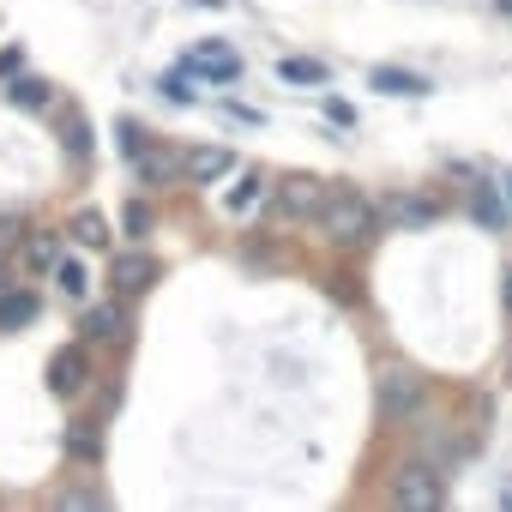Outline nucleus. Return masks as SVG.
<instances>
[{
	"mask_svg": "<svg viewBox=\"0 0 512 512\" xmlns=\"http://www.w3.org/2000/svg\"><path fill=\"white\" fill-rule=\"evenodd\" d=\"M320 229H326V241L332 247H344V253H356V247H374L380 241V205L368 199V193H356V187H344V181H326V199H320Z\"/></svg>",
	"mask_w": 512,
	"mask_h": 512,
	"instance_id": "f257e3e1",
	"label": "nucleus"
},
{
	"mask_svg": "<svg viewBox=\"0 0 512 512\" xmlns=\"http://www.w3.org/2000/svg\"><path fill=\"white\" fill-rule=\"evenodd\" d=\"M386 500L404 506V512H440V506H446V476H440V464L404 458V464L392 470V482H386Z\"/></svg>",
	"mask_w": 512,
	"mask_h": 512,
	"instance_id": "f03ea898",
	"label": "nucleus"
},
{
	"mask_svg": "<svg viewBox=\"0 0 512 512\" xmlns=\"http://www.w3.org/2000/svg\"><path fill=\"white\" fill-rule=\"evenodd\" d=\"M422 404H428V380H422L416 368H404V362H386V368L374 374V410H380L386 422H410Z\"/></svg>",
	"mask_w": 512,
	"mask_h": 512,
	"instance_id": "7ed1b4c3",
	"label": "nucleus"
},
{
	"mask_svg": "<svg viewBox=\"0 0 512 512\" xmlns=\"http://www.w3.org/2000/svg\"><path fill=\"white\" fill-rule=\"evenodd\" d=\"M163 278V266L151 260V253L145 247H127V253H115V260H109V290L121 296V302H133V296H145L151 284Z\"/></svg>",
	"mask_w": 512,
	"mask_h": 512,
	"instance_id": "20e7f679",
	"label": "nucleus"
},
{
	"mask_svg": "<svg viewBox=\"0 0 512 512\" xmlns=\"http://www.w3.org/2000/svg\"><path fill=\"white\" fill-rule=\"evenodd\" d=\"M272 199H278V211H284V217H314V211H320V199H326V181H320V175H308V169H284V175L272 181Z\"/></svg>",
	"mask_w": 512,
	"mask_h": 512,
	"instance_id": "39448f33",
	"label": "nucleus"
},
{
	"mask_svg": "<svg viewBox=\"0 0 512 512\" xmlns=\"http://www.w3.org/2000/svg\"><path fill=\"white\" fill-rule=\"evenodd\" d=\"M91 386V344H61L49 356V392L55 398H79Z\"/></svg>",
	"mask_w": 512,
	"mask_h": 512,
	"instance_id": "423d86ee",
	"label": "nucleus"
},
{
	"mask_svg": "<svg viewBox=\"0 0 512 512\" xmlns=\"http://www.w3.org/2000/svg\"><path fill=\"white\" fill-rule=\"evenodd\" d=\"M79 344H127V302L109 296V302H91L79 314Z\"/></svg>",
	"mask_w": 512,
	"mask_h": 512,
	"instance_id": "0eeeda50",
	"label": "nucleus"
},
{
	"mask_svg": "<svg viewBox=\"0 0 512 512\" xmlns=\"http://www.w3.org/2000/svg\"><path fill=\"white\" fill-rule=\"evenodd\" d=\"M181 67H187L193 79H211V85H235V79H241V55L223 49V43H193V49L181 55Z\"/></svg>",
	"mask_w": 512,
	"mask_h": 512,
	"instance_id": "6e6552de",
	"label": "nucleus"
},
{
	"mask_svg": "<svg viewBox=\"0 0 512 512\" xmlns=\"http://www.w3.org/2000/svg\"><path fill=\"white\" fill-rule=\"evenodd\" d=\"M235 175V151H223V145H193V151H181V181L187 187H217V181H229Z\"/></svg>",
	"mask_w": 512,
	"mask_h": 512,
	"instance_id": "1a4fd4ad",
	"label": "nucleus"
},
{
	"mask_svg": "<svg viewBox=\"0 0 512 512\" xmlns=\"http://www.w3.org/2000/svg\"><path fill=\"white\" fill-rule=\"evenodd\" d=\"M446 205L440 199H422V193H392L386 205H380V223H398V229H422V223H434Z\"/></svg>",
	"mask_w": 512,
	"mask_h": 512,
	"instance_id": "9d476101",
	"label": "nucleus"
},
{
	"mask_svg": "<svg viewBox=\"0 0 512 512\" xmlns=\"http://www.w3.org/2000/svg\"><path fill=\"white\" fill-rule=\"evenodd\" d=\"M133 169H139V181H145V187H169V181L181 175V157H175V151H163L157 139H145V145L133 151Z\"/></svg>",
	"mask_w": 512,
	"mask_h": 512,
	"instance_id": "9b49d317",
	"label": "nucleus"
},
{
	"mask_svg": "<svg viewBox=\"0 0 512 512\" xmlns=\"http://www.w3.org/2000/svg\"><path fill=\"white\" fill-rule=\"evenodd\" d=\"M37 314H43L37 290H19V284H7V290H0V332H25Z\"/></svg>",
	"mask_w": 512,
	"mask_h": 512,
	"instance_id": "f8f14e48",
	"label": "nucleus"
},
{
	"mask_svg": "<svg viewBox=\"0 0 512 512\" xmlns=\"http://www.w3.org/2000/svg\"><path fill=\"white\" fill-rule=\"evenodd\" d=\"M368 85H374V91H392V97H428V91H434V85H428L422 73H410V67H374Z\"/></svg>",
	"mask_w": 512,
	"mask_h": 512,
	"instance_id": "ddd939ff",
	"label": "nucleus"
},
{
	"mask_svg": "<svg viewBox=\"0 0 512 512\" xmlns=\"http://www.w3.org/2000/svg\"><path fill=\"white\" fill-rule=\"evenodd\" d=\"M61 145H67V157H73V163H91L97 139H91V121H85L79 109H61Z\"/></svg>",
	"mask_w": 512,
	"mask_h": 512,
	"instance_id": "4468645a",
	"label": "nucleus"
},
{
	"mask_svg": "<svg viewBox=\"0 0 512 512\" xmlns=\"http://www.w3.org/2000/svg\"><path fill=\"white\" fill-rule=\"evenodd\" d=\"M470 217H476L482 229H506V199H500V187L476 181V187H470Z\"/></svg>",
	"mask_w": 512,
	"mask_h": 512,
	"instance_id": "2eb2a0df",
	"label": "nucleus"
},
{
	"mask_svg": "<svg viewBox=\"0 0 512 512\" xmlns=\"http://www.w3.org/2000/svg\"><path fill=\"white\" fill-rule=\"evenodd\" d=\"M266 181H272L266 169H241V181H235V187L223 193V211H229V217H241V211H253V199H260V193H266Z\"/></svg>",
	"mask_w": 512,
	"mask_h": 512,
	"instance_id": "dca6fc26",
	"label": "nucleus"
},
{
	"mask_svg": "<svg viewBox=\"0 0 512 512\" xmlns=\"http://www.w3.org/2000/svg\"><path fill=\"white\" fill-rule=\"evenodd\" d=\"M25 260H31V272H55V260H61V229H31L25 235Z\"/></svg>",
	"mask_w": 512,
	"mask_h": 512,
	"instance_id": "f3484780",
	"label": "nucleus"
},
{
	"mask_svg": "<svg viewBox=\"0 0 512 512\" xmlns=\"http://www.w3.org/2000/svg\"><path fill=\"white\" fill-rule=\"evenodd\" d=\"M61 235L79 241V247H109V217H103V211H73V223H67Z\"/></svg>",
	"mask_w": 512,
	"mask_h": 512,
	"instance_id": "a211bd4d",
	"label": "nucleus"
},
{
	"mask_svg": "<svg viewBox=\"0 0 512 512\" xmlns=\"http://www.w3.org/2000/svg\"><path fill=\"white\" fill-rule=\"evenodd\" d=\"M7 97H13L19 109H49V103H55V85H49V79H37V73H25V79H13V85H7Z\"/></svg>",
	"mask_w": 512,
	"mask_h": 512,
	"instance_id": "6ab92c4d",
	"label": "nucleus"
},
{
	"mask_svg": "<svg viewBox=\"0 0 512 512\" xmlns=\"http://www.w3.org/2000/svg\"><path fill=\"white\" fill-rule=\"evenodd\" d=\"M278 79H290V85H326L332 67H320V61H308V55H284V61H278Z\"/></svg>",
	"mask_w": 512,
	"mask_h": 512,
	"instance_id": "aec40b11",
	"label": "nucleus"
},
{
	"mask_svg": "<svg viewBox=\"0 0 512 512\" xmlns=\"http://www.w3.org/2000/svg\"><path fill=\"white\" fill-rule=\"evenodd\" d=\"M67 452L97 464V458H103V428H97V422H67Z\"/></svg>",
	"mask_w": 512,
	"mask_h": 512,
	"instance_id": "412c9836",
	"label": "nucleus"
},
{
	"mask_svg": "<svg viewBox=\"0 0 512 512\" xmlns=\"http://www.w3.org/2000/svg\"><path fill=\"white\" fill-rule=\"evenodd\" d=\"M121 229H127L133 241H145V235L157 229V211H151V199H127V211H121Z\"/></svg>",
	"mask_w": 512,
	"mask_h": 512,
	"instance_id": "4be33fe9",
	"label": "nucleus"
},
{
	"mask_svg": "<svg viewBox=\"0 0 512 512\" xmlns=\"http://www.w3.org/2000/svg\"><path fill=\"white\" fill-rule=\"evenodd\" d=\"M55 284H61L73 302H85V290H91V278H85V266H79V260H55Z\"/></svg>",
	"mask_w": 512,
	"mask_h": 512,
	"instance_id": "5701e85b",
	"label": "nucleus"
},
{
	"mask_svg": "<svg viewBox=\"0 0 512 512\" xmlns=\"http://www.w3.org/2000/svg\"><path fill=\"white\" fill-rule=\"evenodd\" d=\"M157 91H163L169 103H199V91H193V73H187V67H181V73H163V79H157Z\"/></svg>",
	"mask_w": 512,
	"mask_h": 512,
	"instance_id": "b1692460",
	"label": "nucleus"
},
{
	"mask_svg": "<svg viewBox=\"0 0 512 512\" xmlns=\"http://www.w3.org/2000/svg\"><path fill=\"white\" fill-rule=\"evenodd\" d=\"M25 235H31V223L13 211V217H0V253H7V260H13V247H25Z\"/></svg>",
	"mask_w": 512,
	"mask_h": 512,
	"instance_id": "393cba45",
	"label": "nucleus"
},
{
	"mask_svg": "<svg viewBox=\"0 0 512 512\" xmlns=\"http://www.w3.org/2000/svg\"><path fill=\"white\" fill-rule=\"evenodd\" d=\"M55 506L85 512V506H109V494H103V488H61V494H55Z\"/></svg>",
	"mask_w": 512,
	"mask_h": 512,
	"instance_id": "a878e982",
	"label": "nucleus"
},
{
	"mask_svg": "<svg viewBox=\"0 0 512 512\" xmlns=\"http://www.w3.org/2000/svg\"><path fill=\"white\" fill-rule=\"evenodd\" d=\"M115 133H121V151H127V163H133V151H139V145H145V139H151V133H145V127H139V121H121V127H115Z\"/></svg>",
	"mask_w": 512,
	"mask_h": 512,
	"instance_id": "bb28decb",
	"label": "nucleus"
},
{
	"mask_svg": "<svg viewBox=\"0 0 512 512\" xmlns=\"http://www.w3.org/2000/svg\"><path fill=\"white\" fill-rule=\"evenodd\" d=\"M326 115H332L338 127H356V109H350V103H338V97H326Z\"/></svg>",
	"mask_w": 512,
	"mask_h": 512,
	"instance_id": "cd10ccee",
	"label": "nucleus"
},
{
	"mask_svg": "<svg viewBox=\"0 0 512 512\" xmlns=\"http://www.w3.org/2000/svg\"><path fill=\"white\" fill-rule=\"evenodd\" d=\"M13 73H19V49H7V55H0V85H7Z\"/></svg>",
	"mask_w": 512,
	"mask_h": 512,
	"instance_id": "c85d7f7f",
	"label": "nucleus"
},
{
	"mask_svg": "<svg viewBox=\"0 0 512 512\" xmlns=\"http://www.w3.org/2000/svg\"><path fill=\"white\" fill-rule=\"evenodd\" d=\"M500 199H506V217H512V169L500 175Z\"/></svg>",
	"mask_w": 512,
	"mask_h": 512,
	"instance_id": "c756f323",
	"label": "nucleus"
},
{
	"mask_svg": "<svg viewBox=\"0 0 512 512\" xmlns=\"http://www.w3.org/2000/svg\"><path fill=\"white\" fill-rule=\"evenodd\" d=\"M13 284V266H7V253H0V290H7Z\"/></svg>",
	"mask_w": 512,
	"mask_h": 512,
	"instance_id": "7c9ffc66",
	"label": "nucleus"
},
{
	"mask_svg": "<svg viewBox=\"0 0 512 512\" xmlns=\"http://www.w3.org/2000/svg\"><path fill=\"white\" fill-rule=\"evenodd\" d=\"M506 314H512V272H506Z\"/></svg>",
	"mask_w": 512,
	"mask_h": 512,
	"instance_id": "2f4dec72",
	"label": "nucleus"
},
{
	"mask_svg": "<svg viewBox=\"0 0 512 512\" xmlns=\"http://www.w3.org/2000/svg\"><path fill=\"white\" fill-rule=\"evenodd\" d=\"M193 7H211V13H217V7H223V0H193Z\"/></svg>",
	"mask_w": 512,
	"mask_h": 512,
	"instance_id": "473e14b6",
	"label": "nucleus"
}]
</instances>
